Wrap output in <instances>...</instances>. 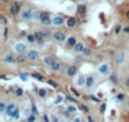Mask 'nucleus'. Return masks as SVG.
I'll use <instances>...</instances> for the list:
<instances>
[{"instance_id":"obj_39","label":"nucleus","mask_w":129,"mask_h":122,"mask_svg":"<svg viewBox=\"0 0 129 122\" xmlns=\"http://www.w3.org/2000/svg\"><path fill=\"white\" fill-rule=\"evenodd\" d=\"M51 122H59V120L56 116H51Z\"/></svg>"},{"instance_id":"obj_44","label":"nucleus","mask_w":129,"mask_h":122,"mask_svg":"<svg viewBox=\"0 0 129 122\" xmlns=\"http://www.w3.org/2000/svg\"><path fill=\"white\" fill-rule=\"evenodd\" d=\"M67 99H68L70 102H72V103H75V102H76V99H75V98H72L71 95H70V97H67Z\"/></svg>"},{"instance_id":"obj_23","label":"nucleus","mask_w":129,"mask_h":122,"mask_svg":"<svg viewBox=\"0 0 129 122\" xmlns=\"http://www.w3.org/2000/svg\"><path fill=\"white\" fill-rule=\"evenodd\" d=\"M43 13L41 12H33V17H34V20H41V18L43 17Z\"/></svg>"},{"instance_id":"obj_25","label":"nucleus","mask_w":129,"mask_h":122,"mask_svg":"<svg viewBox=\"0 0 129 122\" xmlns=\"http://www.w3.org/2000/svg\"><path fill=\"white\" fill-rule=\"evenodd\" d=\"M124 99H125V94L124 93H118L117 94V101L118 102H123Z\"/></svg>"},{"instance_id":"obj_17","label":"nucleus","mask_w":129,"mask_h":122,"mask_svg":"<svg viewBox=\"0 0 129 122\" xmlns=\"http://www.w3.org/2000/svg\"><path fill=\"white\" fill-rule=\"evenodd\" d=\"M76 74H77V66H75V65H72V66H70L67 69V75L68 76H75Z\"/></svg>"},{"instance_id":"obj_22","label":"nucleus","mask_w":129,"mask_h":122,"mask_svg":"<svg viewBox=\"0 0 129 122\" xmlns=\"http://www.w3.org/2000/svg\"><path fill=\"white\" fill-rule=\"evenodd\" d=\"M27 41H28V42H30V43H35V42H37L35 34H32V33L28 34V36H27Z\"/></svg>"},{"instance_id":"obj_37","label":"nucleus","mask_w":129,"mask_h":122,"mask_svg":"<svg viewBox=\"0 0 129 122\" xmlns=\"http://www.w3.org/2000/svg\"><path fill=\"white\" fill-rule=\"evenodd\" d=\"M63 102V97L62 95H59V97H57V99H56V104H59V103H62Z\"/></svg>"},{"instance_id":"obj_11","label":"nucleus","mask_w":129,"mask_h":122,"mask_svg":"<svg viewBox=\"0 0 129 122\" xmlns=\"http://www.w3.org/2000/svg\"><path fill=\"white\" fill-rule=\"evenodd\" d=\"M43 26H51V24H53V18H51V17H48V15H43V17L41 18V20H39Z\"/></svg>"},{"instance_id":"obj_9","label":"nucleus","mask_w":129,"mask_h":122,"mask_svg":"<svg viewBox=\"0 0 129 122\" xmlns=\"http://www.w3.org/2000/svg\"><path fill=\"white\" fill-rule=\"evenodd\" d=\"M65 23H66V20L63 19V17H61V15H56V17H53V26L61 27V26H63Z\"/></svg>"},{"instance_id":"obj_12","label":"nucleus","mask_w":129,"mask_h":122,"mask_svg":"<svg viewBox=\"0 0 129 122\" xmlns=\"http://www.w3.org/2000/svg\"><path fill=\"white\" fill-rule=\"evenodd\" d=\"M77 40H76V37H73V36H70V37H67V40H66V45L68 46V47H75L76 45H77Z\"/></svg>"},{"instance_id":"obj_52","label":"nucleus","mask_w":129,"mask_h":122,"mask_svg":"<svg viewBox=\"0 0 129 122\" xmlns=\"http://www.w3.org/2000/svg\"><path fill=\"white\" fill-rule=\"evenodd\" d=\"M125 17H127V19H128V20H129V10H128V12H127V14H125Z\"/></svg>"},{"instance_id":"obj_56","label":"nucleus","mask_w":129,"mask_h":122,"mask_svg":"<svg viewBox=\"0 0 129 122\" xmlns=\"http://www.w3.org/2000/svg\"><path fill=\"white\" fill-rule=\"evenodd\" d=\"M118 1H123V0H118Z\"/></svg>"},{"instance_id":"obj_34","label":"nucleus","mask_w":129,"mask_h":122,"mask_svg":"<svg viewBox=\"0 0 129 122\" xmlns=\"http://www.w3.org/2000/svg\"><path fill=\"white\" fill-rule=\"evenodd\" d=\"M38 94H39V97L44 98L46 95H47V92H46L44 89H39V92H38Z\"/></svg>"},{"instance_id":"obj_19","label":"nucleus","mask_w":129,"mask_h":122,"mask_svg":"<svg viewBox=\"0 0 129 122\" xmlns=\"http://www.w3.org/2000/svg\"><path fill=\"white\" fill-rule=\"evenodd\" d=\"M34 34H35V38H37V42H39V43L44 42V40H46V34H44V33H42V32H35Z\"/></svg>"},{"instance_id":"obj_15","label":"nucleus","mask_w":129,"mask_h":122,"mask_svg":"<svg viewBox=\"0 0 129 122\" xmlns=\"http://www.w3.org/2000/svg\"><path fill=\"white\" fill-rule=\"evenodd\" d=\"M76 85H77L79 88L86 87V78H83V76H79V78L76 79Z\"/></svg>"},{"instance_id":"obj_42","label":"nucleus","mask_w":129,"mask_h":122,"mask_svg":"<svg viewBox=\"0 0 129 122\" xmlns=\"http://www.w3.org/2000/svg\"><path fill=\"white\" fill-rule=\"evenodd\" d=\"M32 108H33V113H34V114H38V109H37V107H35L34 104L32 106Z\"/></svg>"},{"instance_id":"obj_28","label":"nucleus","mask_w":129,"mask_h":122,"mask_svg":"<svg viewBox=\"0 0 129 122\" xmlns=\"http://www.w3.org/2000/svg\"><path fill=\"white\" fill-rule=\"evenodd\" d=\"M6 108H8V104L5 102L0 103V111H1V112H6Z\"/></svg>"},{"instance_id":"obj_32","label":"nucleus","mask_w":129,"mask_h":122,"mask_svg":"<svg viewBox=\"0 0 129 122\" xmlns=\"http://www.w3.org/2000/svg\"><path fill=\"white\" fill-rule=\"evenodd\" d=\"M15 94H17L18 97H22L23 94H24V90H23L22 88H18L17 90H15Z\"/></svg>"},{"instance_id":"obj_21","label":"nucleus","mask_w":129,"mask_h":122,"mask_svg":"<svg viewBox=\"0 0 129 122\" xmlns=\"http://www.w3.org/2000/svg\"><path fill=\"white\" fill-rule=\"evenodd\" d=\"M76 112H77V108H76L75 106H68L66 108V113L67 114H75Z\"/></svg>"},{"instance_id":"obj_48","label":"nucleus","mask_w":129,"mask_h":122,"mask_svg":"<svg viewBox=\"0 0 129 122\" xmlns=\"http://www.w3.org/2000/svg\"><path fill=\"white\" fill-rule=\"evenodd\" d=\"M1 23H3L4 26L6 24V19H5V17H1Z\"/></svg>"},{"instance_id":"obj_33","label":"nucleus","mask_w":129,"mask_h":122,"mask_svg":"<svg viewBox=\"0 0 129 122\" xmlns=\"http://www.w3.org/2000/svg\"><path fill=\"white\" fill-rule=\"evenodd\" d=\"M28 122H35V114L32 113V114H29L28 116Z\"/></svg>"},{"instance_id":"obj_24","label":"nucleus","mask_w":129,"mask_h":122,"mask_svg":"<svg viewBox=\"0 0 129 122\" xmlns=\"http://www.w3.org/2000/svg\"><path fill=\"white\" fill-rule=\"evenodd\" d=\"M15 108H17V107H15L14 103H9V104H8V108H6V112H5V113H9V112L14 111Z\"/></svg>"},{"instance_id":"obj_26","label":"nucleus","mask_w":129,"mask_h":122,"mask_svg":"<svg viewBox=\"0 0 129 122\" xmlns=\"http://www.w3.org/2000/svg\"><path fill=\"white\" fill-rule=\"evenodd\" d=\"M82 55L83 56H90L91 55V48L90 47H85V50L82 51Z\"/></svg>"},{"instance_id":"obj_38","label":"nucleus","mask_w":129,"mask_h":122,"mask_svg":"<svg viewBox=\"0 0 129 122\" xmlns=\"http://www.w3.org/2000/svg\"><path fill=\"white\" fill-rule=\"evenodd\" d=\"M48 84H49L51 87H53V88H57V87H58V85H57V83H55L53 80H48Z\"/></svg>"},{"instance_id":"obj_36","label":"nucleus","mask_w":129,"mask_h":122,"mask_svg":"<svg viewBox=\"0 0 129 122\" xmlns=\"http://www.w3.org/2000/svg\"><path fill=\"white\" fill-rule=\"evenodd\" d=\"M114 32H115V34H119V33L121 32V26L118 24V26L115 27V29H114Z\"/></svg>"},{"instance_id":"obj_53","label":"nucleus","mask_w":129,"mask_h":122,"mask_svg":"<svg viewBox=\"0 0 129 122\" xmlns=\"http://www.w3.org/2000/svg\"><path fill=\"white\" fill-rule=\"evenodd\" d=\"M77 1H80V3H85L86 0H77Z\"/></svg>"},{"instance_id":"obj_35","label":"nucleus","mask_w":129,"mask_h":122,"mask_svg":"<svg viewBox=\"0 0 129 122\" xmlns=\"http://www.w3.org/2000/svg\"><path fill=\"white\" fill-rule=\"evenodd\" d=\"M19 78H20V79H22L23 81H27V80H28V78H29V76H28L27 74H20V75H19Z\"/></svg>"},{"instance_id":"obj_8","label":"nucleus","mask_w":129,"mask_h":122,"mask_svg":"<svg viewBox=\"0 0 129 122\" xmlns=\"http://www.w3.org/2000/svg\"><path fill=\"white\" fill-rule=\"evenodd\" d=\"M9 13L12 15H18L20 13V4L19 3H13L9 8Z\"/></svg>"},{"instance_id":"obj_18","label":"nucleus","mask_w":129,"mask_h":122,"mask_svg":"<svg viewBox=\"0 0 129 122\" xmlns=\"http://www.w3.org/2000/svg\"><path fill=\"white\" fill-rule=\"evenodd\" d=\"M61 67H62V65H61L59 61H55V62H53V64L49 66L51 71H59V70H61Z\"/></svg>"},{"instance_id":"obj_40","label":"nucleus","mask_w":129,"mask_h":122,"mask_svg":"<svg viewBox=\"0 0 129 122\" xmlns=\"http://www.w3.org/2000/svg\"><path fill=\"white\" fill-rule=\"evenodd\" d=\"M43 121H44V122H51V120H49V117H48V114H44V116H43Z\"/></svg>"},{"instance_id":"obj_29","label":"nucleus","mask_w":129,"mask_h":122,"mask_svg":"<svg viewBox=\"0 0 129 122\" xmlns=\"http://www.w3.org/2000/svg\"><path fill=\"white\" fill-rule=\"evenodd\" d=\"M32 76H33L34 79H37L38 81H43V80H44V78H43L42 75H39V74H33Z\"/></svg>"},{"instance_id":"obj_47","label":"nucleus","mask_w":129,"mask_h":122,"mask_svg":"<svg viewBox=\"0 0 129 122\" xmlns=\"http://www.w3.org/2000/svg\"><path fill=\"white\" fill-rule=\"evenodd\" d=\"M81 108H82L83 111H85V112H89V108H87L86 106H81Z\"/></svg>"},{"instance_id":"obj_51","label":"nucleus","mask_w":129,"mask_h":122,"mask_svg":"<svg viewBox=\"0 0 129 122\" xmlns=\"http://www.w3.org/2000/svg\"><path fill=\"white\" fill-rule=\"evenodd\" d=\"M105 107H106L105 104H103V106H101V108H100V109H101V112H104V111H105Z\"/></svg>"},{"instance_id":"obj_16","label":"nucleus","mask_w":129,"mask_h":122,"mask_svg":"<svg viewBox=\"0 0 129 122\" xmlns=\"http://www.w3.org/2000/svg\"><path fill=\"white\" fill-rule=\"evenodd\" d=\"M85 47H86V46L83 45L82 42H77V45H76L75 47H73V50H75L76 53H82V51L85 50Z\"/></svg>"},{"instance_id":"obj_5","label":"nucleus","mask_w":129,"mask_h":122,"mask_svg":"<svg viewBox=\"0 0 129 122\" xmlns=\"http://www.w3.org/2000/svg\"><path fill=\"white\" fill-rule=\"evenodd\" d=\"M3 62L6 64V65H14L15 62H17V57H15L14 55H12L10 52H8L3 56Z\"/></svg>"},{"instance_id":"obj_57","label":"nucleus","mask_w":129,"mask_h":122,"mask_svg":"<svg viewBox=\"0 0 129 122\" xmlns=\"http://www.w3.org/2000/svg\"><path fill=\"white\" fill-rule=\"evenodd\" d=\"M128 107H129V101H128Z\"/></svg>"},{"instance_id":"obj_54","label":"nucleus","mask_w":129,"mask_h":122,"mask_svg":"<svg viewBox=\"0 0 129 122\" xmlns=\"http://www.w3.org/2000/svg\"><path fill=\"white\" fill-rule=\"evenodd\" d=\"M0 1H1V3H6V1H8V0H0Z\"/></svg>"},{"instance_id":"obj_30","label":"nucleus","mask_w":129,"mask_h":122,"mask_svg":"<svg viewBox=\"0 0 129 122\" xmlns=\"http://www.w3.org/2000/svg\"><path fill=\"white\" fill-rule=\"evenodd\" d=\"M110 81L114 83V84H117V83H118V76H117L115 74H111V75H110Z\"/></svg>"},{"instance_id":"obj_4","label":"nucleus","mask_w":129,"mask_h":122,"mask_svg":"<svg viewBox=\"0 0 129 122\" xmlns=\"http://www.w3.org/2000/svg\"><path fill=\"white\" fill-rule=\"evenodd\" d=\"M25 56H27V59L30 60V61H37L38 59H39V52H38L35 48H30V50L27 51Z\"/></svg>"},{"instance_id":"obj_1","label":"nucleus","mask_w":129,"mask_h":122,"mask_svg":"<svg viewBox=\"0 0 129 122\" xmlns=\"http://www.w3.org/2000/svg\"><path fill=\"white\" fill-rule=\"evenodd\" d=\"M96 71L99 75H101V76H106V75H109L110 74V65L108 62H101V64H99L97 67H96Z\"/></svg>"},{"instance_id":"obj_31","label":"nucleus","mask_w":129,"mask_h":122,"mask_svg":"<svg viewBox=\"0 0 129 122\" xmlns=\"http://www.w3.org/2000/svg\"><path fill=\"white\" fill-rule=\"evenodd\" d=\"M27 59V56H24V55H19L18 57H17V62H24V60Z\"/></svg>"},{"instance_id":"obj_46","label":"nucleus","mask_w":129,"mask_h":122,"mask_svg":"<svg viewBox=\"0 0 129 122\" xmlns=\"http://www.w3.org/2000/svg\"><path fill=\"white\" fill-rule=\"evenodd\" d=\"M124 84H125V87H127V88H129V76H128V78L125 79V81H124Z\"/></svg>"},{"instance_id":"obj_20","label":"nucleus","mask_w":129,"mask_h":122,"mask_svg":"<svg viewBox=\"0 0 129 122\" xmlns=\"http://www.w3.org/2000/svg\"><path fill=\"white\" fill-rule=\"evenodd\" d=\"M6 114H8V116H9L10 118H15V120H17V118H19V109L15 108L14 111H12V112H9V113H6Z\"/></svg>"},{"instance_id":"obj_49","label":"nucleus","mask_w":129,"mask_h":122,"mask_svg":"<svg viewBox=\"0 0 129 122\" xmlns=\"http://www.w3.org/2000/svg\"><path fill=\"white\" fill-rule=\"evenodd\" d=\"M87 121H89V122H94V118L91 117V116H89V117H87Z\"/></svg>"},{"instance_id":"obj_7","label":"nucleus","mask_w":129,"mask_h":122,"mask_svg":"<svg viewBox=\"0 0 129 122\" xmlns=\"http://www.w3.org/2000/svg\"><path fill=\"white\" fill-rule=\"evenodd\" d=\"M53 40L56 42H66L67 37L65 34V32H61V30H57V32L53 33Z\"/></svg>"},{"instance_id":"obj_27","label":"nucleus","mask_w":129,"mask_h":122,"mask_svg":"<svg viewBox=\"0 0 129 122\" xmlns=\"http://www.w3.org/2000/svg\"><path fill=\"white\" fill-rule=\"evenodd\" d=\"M77 12H79L80 14H85V12H86V6H85V5H80V6L77 8Z\"/></svg>"},{"instance_id":"obj_55","label":"nucleus","mask_w":129,"mask_h":122,"mask_svg":"<svg viewBox=\"0 0 129 122\" xmlns=\"http://www.w3.org/2000/svg\"><path fill=\"white\" fill-rule=\"evenodd\" d=\"M59 122H66L65 120H59Z\"/></svg>"},{"instance_id":"obj_14","label":"nucleus","mask_w":129,"mask_h":122,"mask_svg":"<svg viewBox=\"0 0 129 122\" xmlns=\"http://www.w3.org/2000/svg\"><path fill=\"white\" fill-rule=\"evenodd\" d=\"M76 24H77V20H76V18H75V17H70V18H67V20H66V26H67L68 28H75V27H76Z\"/></svg>"},{"instance_id":"obj_45","label":"nucleus","mask_w":129,"mask_h":122,"mask_svg":"<svg viewBox=\"0 0 129 122\" xmlns=\"http://www.w3.org/2000/svg\"><path fill=\"white\" fill-rule=\"evenodd\" d=\"M73 122H82V120H81V117H75Z\"/></svg>"},{"instance_id":"obj_2","label":"nucleus","mask_w":129,"mask_h":122,"mask_svg":"<svg viewBox=\"0 0 129 122\" xmlns=\"http://www.w3.org/2000/svg\"><path fill=\"white\" fill-rule=\"evenodd\" d=\"M14 51L17 53H19V55H24V53H27V51H28L27 43H24V42H17L14 45Z\"/></svg>"},{"instance_id":"obj_50","label":"nucleus","mask_w":129,"mask_h":122,"mask_svg":"<svg viewBox=\"0 0 129 122\" xmlns=\"http://www.w3.org/2000/svg\"><path fill=\"white\" fill-rule=\"evenodd\" d=\"M91 99H93V101H95V103H99V99H97V98H95V97H91Z\"/></svg>"},{"instance_id":"obj_3","label":"nucleus","mask_w":129,"mask_h":122,"mask_svg":"<svg viewBox=\"0 0 129 122\" xmlns=\"http://www.w3.org/2000/svg\"><path fill=\"white\" fill-rule=\"evenodd\" d=\"M20 19L23 22H29V20H34V17H33V12L30 9H25L20 13Z\"/></svg>"},{"instance_id":"obj_43","label":"nucleus","mask_w":129,"mask_h":122,"mask_svg":"<svg viewBox=\"0 0 129 122\" xmlns=\"http://www.w3.org/2000/svg\"><path fill=\"white\" fill-rule=\"evenodd\" d=\"M123 32H124V33H129V26H127V27L123 28Z\"/></svg>"},{"instance_id":"obj_6","label":"nucleus","mask_w":129,"mask_h":122,"mask_svg":"<svg viewBox=\"0 0 129 122\" xmlns=\"http://www.w3.org/2000/svg\"><path fill=\"white\" fill-rule=\"evenodd\" d=\"M125 60H127V53L124 51H119L117 53V56H115V62L117 65H123L125 62Z\"/></svg>"},{"instance_id":"obj_41","label":"nucleus","mask_w":129,"mask_h":122,"mask_svg":"<svg viewBox=\"0 0 129 122\" xmlns=\"http://www.w3.org/2000/svg\"><path fill=\"white\" fill-rule=\"evenodd\" d=\"M71 92L73 93V95H76V97H80V93H79V92L76 90V89H71Z\"/></svg>"},{"instance_id":"obj_10","label":"nucleus","mask_w":129,"mask_h":122,"mask_svg":"<svg viewBox=\"0 0 129 122\" xmlns=\"http://www.w3.org/2000/svg\"><path fill=\"white\" fill-rule=\"evenodd\" d=\"M95 78H94V75H87L86 76V88L87 89H91L94 85H95Z\"/></svg>"},{"instance_id":"obj_13","label":"nucleus","mask_w":129,"mask_h":122,"mask_svg":"<svg viewBox=\"0 0 129 122\" xmlns=\"http://www.w3.org/2000/svg\"><path fill=\"white\" fill-rule=\"evenodd\" d=\"M42 61H43V64L46 65V66H51L53 62H55V57L53 56H51V55H47V56H44L43 59H42Z\"/></svg>"}]
</instances>
